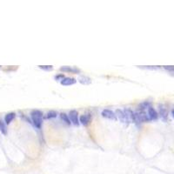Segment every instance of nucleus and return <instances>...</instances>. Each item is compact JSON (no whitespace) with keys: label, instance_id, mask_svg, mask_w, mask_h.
<instances>
[{"label":"nucleus","instance_id":"1","mask_svg":"<svg viewBox=\"0 0 174 174\" xmlns=\"http://www.w3.org/2000/svg\"><path fill=\"white\" fill-rule=\"evenodd\" d=\"M31 117H32V121L34 124L36 125L37 128H41L42 123H43V113L40 111H32L31 113Z\"/></svg>","mask_w":174,"mask_h":174},{"label":"nucleus","instance_id":"2","mask_svg":"<svg viewBox=\"0 0 174 174\" xmlns=\"http://www.w3.org/2000/svg\"><path fill=\"white\" fill-rule=\"evenodd\" d=\"M102 116L104 118H106V119H109L111 120H116L117 119V115H116V112L112 111L111 110H109V109H105V110L102 111Z\"/></svg>","mask_w":174,"mask_h":174},{"label":"nucleus","instance_id":"3","mask_svg":"<svg viewBox=\"0 0 174 174\" xmlns=\"http://www.w3.org/2000/svg\"><path fill=\"white\" fill-rule=\"evenodd\" d=\"M69 119H70V121H71V123H72L73 124L75 125H78V113L77 111L75 110H72L70 111V113H69Z\"/></svg>","mask_w":174,"mask_h":174},{"label":"nucleus","instance_id":"4","mask_svg":"<svg viewBox=\"0 0 174 174\" xmlns=\"http://www.w3.org/2000/svg\"><path fill=\"white\" fill-rule=\"evenodd\" d=\"M148 117H149V119H151V120H156V119H158V117H159V114H158V112L155 111V109L151 107V106L148 108Z\"/></svg>","mask_w":174,"mask_h":174},{"label":"nucleus","instance_id":"5","mask_svg":"<svg viewBox=\"0 0 174 174\" xmlns=\"http://www.w3.org/2000/svg\"><path fill=\"white\" fill-rule=\"evenodd\" d=\"M75 83H76V80L72 78H64L61 80V85H64V86L72 85H74Z\"/></svg>","mask_w":174,"mask_h":174},{"label":"nucleus","instance_id":"6","mask_svg":"<svg viewBox=\"0 0 174 174\" xmlns=\"http://www.w3.org/2000/svg\"><path fill=\"white\" fill-rule=\"evenodd\" d=\"M90 121H91V116L89 114L82 115V116H80V118H79V122H80L81 124H85V125L89 124Z\"/></svg>","mask_w":174,"mask_h":174},{"label":"nucleus","instance_id":"7","mask_svg":"<svg viewBox=\"0 0 174 174\" xmlns=\"http://www.w3.org/2000/svg\"><path fill=\"white\" fill-rule=\"evenodd\" d=\"M78 81L81 83V84H83V85H89V84H91V82H92L91 78H88V77H85V76H80L78 78Z\"/></svg>","mask_w":174,"mask_h":174},{"label":"nucleus","instance_id":"8","mask_svg":"<svg viewBox=\"0 0 174 174\" xmlns=\"http://www.w3.org/2000/svg\"><path fill=\"white\" fill-rule=\"evenodd\" d=\"M15 119V113L13 112H11V113H8V114L5 116V123L6 124H10L13 119Z\"/></svg>","mask_w":174,"mask_h":174},{"label":"nucleus","instance_id":"9","mask_svg":"<svg viewBox=\"0 0 174 174\" xmlns=\"http://www.w3.org/2000/svg\"><path fill=\"white\" fill-rule=\"evenodd\" d=\"M60 118H61L62 120L64 121L66 124H71V121H70V119H69L68 115H66L65 113H61V114H60Z\"/></svg>","mask_w":174,"mask_h":174},{"label":"nucleus","instance_id":"10","mask_svg":"<svg viewBox=\"0 0 174 174\" xmlns=\"http://www.w3.org/2000/svg\"><path fill=\"white\" fill-rule=\"evenodd\" d=\"M61 71H64V72H79L77 69L71 68V67H68V66L61 67Z\"/></svg>","mask_w":174,"mask_h":174},{"label":"nucleus","instance_id":"11","mask_svg":"<svg viewBox=\"0 0 174 174\" xmlns=\"http://www.w3.org/2000/svg\"><path fill=\"white\" fill-rule=\"evenodd\" d=\"M0 131L4 133V134H6V133H7V130H6L5 124L4 123V122H3V121H2V120H0Z\"/></svg>","mask_w":174,"mask_h":174},{"label":"nucleus","instance_id":"12","mask_svg":"<svg viewBox=\"0 0 174 174\" xmlns=\"http://www.w3.org/2000/svg\"><path fill=\"white\" fill-rule=\"evenodd\" d=\"M56 117H57V113H56L54 111H49V112L47 113V116H46L47 119H53V118H56Z\"/></svg>","mask_w":174,"mask_h":174},{"label":"nucleus","instance_id":"13","mask_svg":"<svg viewBox=\"0 0 174 174\" xmlns=\"http://www.w3.org/2000/svg\"><path fill=\"white\" fill-rule=\"evenodd\" d=\"M39 67L41 69H43V70H46V71H50V70L52 69V66H50V65H46V66H42V65H40Z\"/></svg>","mask_w":174,"mask_h":174},{"label":"nucleus","instance_id":"14","mask_svg":"<svg viewBox=\"0 0 174 174\" xmlns=\"http://www.w3.org/2000/svg\"><path fill=\"white\" fill-rule=\"evenodd\" d=\"M160 111H161V114H162V116H163V117H165V118H166V116H167V111H166V110L164 109V108H162V109L160 108Z\"/></svg>","mask_w":174,"mask_h":174},{"label":"nucleus","instance_id":"15","mask_svg":"<svg viewBox=\"0 0 174 174\" xmlns=\"http://www.w3.org/2000/svg\"><path fill=\"white\" fill-rule=\"evenodd\" d=\"M172 117L174 118V109L172 111Z\"/></svg>","mask_w":174,"mask_h":174}]
</instances>
